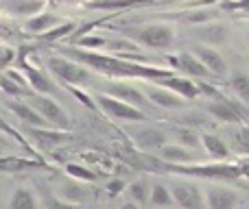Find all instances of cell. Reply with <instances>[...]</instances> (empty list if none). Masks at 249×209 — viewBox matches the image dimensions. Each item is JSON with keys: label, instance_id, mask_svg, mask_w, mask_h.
<instances>
[{"label": "cell", "instance_id": "cell-1", "mask_svg": "<svg viewBox=\"0 0 249 209\" xmlns=\"http://www.w3.org/2000/svg\"><path fill=\"white\" fill-rule=\"evenodd\" d=\"M64 52H68L70 59L83 64L86 68H90L92 72L103 74L109 79H140V81H158L168 74H173L175 70H162L155 65H146L140 61L127 59V57H118L112 52H99V50H86L79 46H68Z\"/></svg>", "mask_w": 249, "mask_h": 209}, {"label": "cell", "instance_id": "cell-2", "mask_svg": "<svg viewBox=\"0 0 249 209\" xmlns=\"http://www.w3.org/2000/svg\"><path fill=\"white\" fill-rule=\"evenodd\" d=\"M164 168L177 175L188 177H203V179H221V181H236L241 179L238 163L230 161H214L210 166H197V163H164Z\"/></svg>", "mask_w": 249, "mask_h": 209}, {"label": "cell", "instance_id": "cell-3", "mask_svg": "<svg viewBox=\"0 0 249 209\" xmlns=\"http://www.w3.org/2000/svg\"><path fill=\"white\" fill-rule=\"evenodd\" d=\"M46 68L51 70L53 77H57L66 85H83L92 79V70L79 64V61L70 59V57L51 55L46 59Z\"/></svg>", "mask_w": 249, "mask_h": 209}, {"label": "cell", "instance_id": "cell-4", "mask_svg": "<svg viewBox=\"0 0 249 209\" xmlns=\"http://www.w3.org/2000/svg\"><path fill=\"white\" fill-rule=\"evenodd\" d=\"M133 39L151 50H168L175 44V31L171 24L153 22V24H144L133 31Z\"/></svg>", "mask_w": 249, "mask_h": 209}, {"label": "cell", "instance_id": "cell-5", "mask_svg": "<svg viewBox=\"0 0 249 209\" xmlns=\"http://www.w3.org/2000/svg\"><path fill=\"white\" fill-rule=\"evenodd\" d=\"M94 103L105 115H107V118L121 120V122H146V111L144 109L124 103V100H121V98H114V96L105 94V92H101V94L94 96Z\"/></svg>", "mask_w": 249, "mask_h": 209}, {"label": "cell", "instance_id": "cell-6", "mask_svg": "<svg viewBox=\"0 0 249 209\" xmlns=\"http://www.w3.org/2000/svg\"><path fill=\"white\" fill-rule=\"evenodd\" d=\"M31 105L37 109V113L42 115L44 120L48 122V127L53 129H64V131H68L70 129V115L68 111L64 109L59 103H57L53 96H46V94H31Z\"/></svg>", "mask_w": 249, "mask_h": 209}, {"label": "cell", "instance_id": "cell-7", "mask_svg": "<svg viewBox=\"0 0 249 209\" xmlns=\"http://www.w3.org/2000/svg\"><path fill=\"white\" fill-rule=\"evenodd\" d=\"M173 203L179 209H208L203 188H199L193 181H175L171 185Z\"/></svg>", "mask_w": 249, "mask_h": 209}, {"label": "cell", "instance_id": "cell-8", "mask_svg": "<svg viewBox=\"0 0 249 209\" xmlns=\"http://www.w3.org/2000/svg\"><path fill=\"white\" fill-rule=\"evenodd\" d=\"M206 111L223 124H243L249 120L245 107L228 98H214L210 103H206Z\"/></svg>", "mask_w": 249, "mask_h": 209}, {"label": "cell", "instance_id": "cell-9", "mask_svg": "<svg viewBox=\"0 0 249 209\" xmlns=\"http://www.w3.org/2000/svg\"><path fill=\"white\" fill-rule=\"evenodd\" d=\"M26 137L33 142L37 148L42 150H53L57 146H64L72 140L68 131L64 129H53V127H29L26 129Z\"/></svg>", "mask_w": 249, "mask_h": 209}, {"label": "cell", "instance_id": "cell-10", "mask_svg": "<svg viewBox=\"0 0 249 209\" xmlns=\"http://www.w3.org/2000/svg\"><path fill=\"white\" fill-rule=\"evenodd\" d=\"M105 94L114 96V98H121L133 107H140V109L146 105L144 92H142L140 87H136L133 83H129V79H112V81L105 85Z\"/></svg>", "mask_w": 249, "mask_h": 209}, {"label": "cell", "instance_id": "cell-11", "mask_svg": "<svg viewBox=\"0 0 249 209\" xmlns=\"http://www.w3.org/2000/svg\"><path fill=\"white\" fill-rule=\"evenodd\" d=\"M168 61H171L173 70H179L181 74H188V77H193V79H210L212 77L210 70L199 61V57L195 55V52L181 50V52H177L175 57H168Z\"/></svg>", "mask_w": 249, "mask_h": 209}, {"label": "cell", "instance_id": "cell-12", "mask_svg": "<svg viewBox=\"0 0 249 209\" xmlns=\"http://www.w3.org/2000/svg\"><path fill=\"white\" fill-rule=\"evenodd\" d=\"M144 96L149 103H153L155 107H160V109H181V107L186 105V98H181L179 94H175V92L168 90V87L158 85V83H155V85L146 83Z\"/></svg>", "mask_w": 249, "mask_h": 209}, {"label": "cell", "instance_id": "cell-13", "mask_svg": "<svg viewBox=\"0 0 249 209\" xmlns=\"http://www.w3.org/2000/svg\"><path fill=\"white\" fill-rule=\"evenodd\" d=\"M193 52L199 57V61L210 70L212 77L221 79L228 74V61L223 59V55H221L214 46H210V44H197V46L193 48Z\"/></svg>", "mask_w": 249, "mask_h": 209}, {"label": "cell", "instance_id": "cell-14", "mask_svg": "<svg viewBox=\"0 0 249 209\" xmlns=\"http://www.w3.org/2000/svg\"><path fill=\"white\" fill-rule=\"evenodd\" d=\"M203 194H206V207L208 209H236V205H238L236 192L225 188V185L210 183L208 188H203Z\"/></svg>", "mask_w": 249, "mask_h": 209}, {"label": "cell", "instance_id": "cell-15", "mask_svg": "<svg viewBox=\"0 0 249 209\" xmlns=\"http://www.w3.org/2000/svg\"><path fill=\"white\" fill-rule=\"evenodd\" d=\"M57 196L64 198V201H70V203H77V205H83V203L92 201V190L88 183L83 181H77V179H64L59 181L57 185Z\"/></svg>", "mask_w": 249, "mask_h": 209}, {"label": "cell", "instance_id": "cell-16", "mask_svg": "<svg viewBox=\"0 0 249 209\" xmlns=\"http://www.w3.org/2000/svg\"><path fill=\"white\" fill-rule=\"evenodd\" d=\"M22 72H24V79L26 83H29V87L35 92V94H46V96H53L57 92L55 83H53V79L48 77L46 72H44L42 68H37V65L33 64H22Z\"/></svg>", "mask_w": 249, "mask_h": 209}, {"label": "cell", "instance_id": "cell-17", "mask_svg": "<svg viewBox=\"0 0 249 209\" xmlns=\"http://www.w3.org/2000/svg\"><path fill=\"white\" fill-rule=\"evenodd\" d=\"M44 163L39 157H18V155H0V175H24L37 170Z\"/></svg>", "mask_w": 249, "mask_h": 209}, {"label": "cell", "instance_id": "cell-18", "mask_svg": "<svg viewBox=\"0 0 249 209\" xmlns=\"http://www.w3.org/2000/svg\"><path fill=\"white\" fill-rule=\"evenodd\" d=\"M158 85L168 87V90H173L175 94H179L181 98H186V100H195L197 96H201V85L193 83L186 77H177L175 72L164 77V79H158Z\"/></svg>", "mask_w": 249, "mask_h": 209}, {"label": "cell", "instance_id": "cell-19", "mask_svg": "<svg viewBox=\"0 0 249 209\" xmlns=\"http://www.w3.org/2000/svg\"><path fill=\"white\" fill-rule=\"evenodd\" d=\"M7 107H9V111H11L18 120H22V122L26 124V127H48V122L37 113V109H35L31 103H24V100L16 98L13 103H9Z\"/></svg>", "mask_w": 249, "mask_h": 209}, {"label": "cell", "instance_id": "cell-20", "mask_svg": "<svg viewBox=\"0 0 249 209\" xmlns=\"http://www.w3.org/2000/svg\"><path fill=\"white\" fill-rule=\"evenodd\" d=\"M133 142H136L140 148H162L166 144V133L162 129H155V127H142L140 131H133L131 133Z\"/></svg>", "mask_w": 249, "mask_h": 209}, {"label": "cell", "instance_id": "cell-21", "mask_svg": "<svg viewBox=\"0 0 249 209\" xmlns=\"http://www.w3.org/2000/svg\"><path fill=\"white\" fill-rule=\"evenodd\" d=\"M59 22L61 20L55 16V13L39 11V13H35L33 17H26L24 31H26V33H33V35H42V33H46V31H51L53 26H57Z\"/></svg>", "mask_w": 249, "mask_h": 209}, {"label": "cell", "instance_id": "cell-22", "mask_svg": "<svg viewBox=\"0 0 249 209\" xmlns=\"http://www.w3.org/2000/svg\"><path fill=\"white\" fill-rule=\"evenodd\" d=\"M201 146L206 148V153L210 155L214 161H228L230 159V148L219 135H212V133H203L201 135Z\"/></svg>", "mask_w": 249, "mask_h": 209}, {"label": "cell", "instance_id": "cell-23", "mask_svg": "<svg viewBox=\"0 0 249 209\" xmlns=\"http://www.w3.org/2000/svg\"><path fill=\"white\" fill-rule=\"evenodd\" d=\"M37 194L31 188H16L9 198V209H37Z\"/></svg>", "mask_w": 249, "mask_h": 209}, {"label": "cell", "instance_id": "cell-24", "mask_svg": "<svg viewBox=\"0 0 249 209\" xmlns=\"http://www.w3.org/2000/svg\"><path fill=\"white\" fill-rule=\"evenodd\" d=\"M149 205L158 207V209H171L173 203V194H171V185L166 183H153L151 185V194H149Z\"/></svg>", "mask_w": 249, "mask_h": 209}, {"label": "cell", "instance_id": "cell-25", "mask_svg": "<svg viewBox=\"0 0 249 209\" xmlns=\"http://www.w3.org/2000/svg\"><path fill=\"white\" fill-rule=\"evenodd\" d=\"M124 194H127V201H133L136 205L146 207L149 205V194H151V183L144 179H138L133 183H129L124 188Z\"/></svg>", "mask_w": 249, "mask_h": 209}, {"label": "cell", "instance_id": "cell-26", "mask_svg": "<svg viewBox=\"0 0 249 209\" xmlns=\"http://www.w3.org/2000/svg\"><path fill=\"white\" fill-rule=\"evenodd\" d=\"M160 157L164 159V163H188L193 155L190 148H184L181 144H164L160 148Z\"/></svg>", "mask_w": 249, "mask_h": 209}, {"label": "cell", "instance_id": "cell-27", "mask_svg": "<svg viewBox=\"0 0 249 209\" xmlns=\"http://www.w3.org/2000/svg\"><path fill=\"white\" fill-rule=\"evenodd\" d=\"M173 135H175L177 144H181L184 148H199V144H201V135L190 127H177Z\"/></svg>", "mask_w": 249, "mask_h": 209}, {"label": "cell", "instance_id": "cell-28", "mask_svg": "<svg viewBox=\"0 0 249 209\" xmlns=\"http://www.w3.org/2000/svg\"><path fill=\"white\" fill-rule=\"evenodd\" d=\"M74 46L86 48V50H103V48L107 46V37H103V35H99V33H92V35L86 33V35H79Z\"/></svg>", "mask_w": 249, "mask_h": 209}, {"label": "cell", "instance_id": "cell-29", "mask_svg": "<svg viewBox=\"0 0 249 209\" xmlns=\"http://www.w3.org/2000/svg\"><path fill=\"white\" fill-rule=\"evenodd\" d=\"M66 175L70 179H77V181H83V183H94L96 181V175L90 170V168L81 166V163H66Z\"/></svg>", "mask_w": 249, "mask_h": 209}, {"label": "cell", "instance_id": "cell-30", "mask_svg": "<svg viewBox=\"0 0 249 209\" xmlns=\"http://www.w3.org/2000/svg\"><path fill=\"white\" fill-rule=\"evenodd\" d=\"M230 85H232V92L243 100V103H249V74H245V72L234 74Z\"/></svg>", "mask_w": 249, "mask_h": 209}, {"label": "cell", "instance_id": "cell-31", "mask_svg": "<svg viewBox=\"0 0 249 209\" xmlns=\"http://www.w3.org/2000/svg\"><path fill=\"white\" fill-rule=\"evenodd\" d=\"M74 33V24L72 22H59L57 26H53L51 31H46V33H42L39 37L44 39V42H59V39H64L66 35Z\"/></svg>", "mask_w": 249, "mask_h": 209}, {"label": "cell", "instance_id": "cell-32", "mask_svg": "<svg viewBox=\"0 0 249 209\" xmlns=\"http://www.w3.org/2000/svg\"><path fill=\"white\" fill-rule=\"evenodd\" d=\"M0 131H4V133H7V135H11L13 140H18V144H20L22 148H24V150H29V153L33 155V146H31V144H29V142H26V140H22V135H20V133H18L16 129H11V127H9V124L4 122L2 118H0Z\"/></svg>", "mask_w": 249, "mask_h": 209}, {"label": "cell", "instance_id": "cell-33", "mask_svg": "<svg viewBox=\"0 0 249 209\" xmlns=\"http://www.w3.org/2000/svg\"><path fill=\"white\" fill-rule=\"evenodd\" d=\"M16 59H18L16 48L7 46V44H0V68H9Z\"/></svg>", "mask_w": 249, "mask_h": 209}, {"label": "cell", "instance_id": "cell-34", "mask_svg": "<svg viewBox=\"0 0 249 209\" xmlns=\"http://www.w3.org/2000/svg\"><path fill=\"white\" fill-rule=\"evenodd\" d=\"M46 209H83L81 205L77 203H70V201H64L55 194V196H48L46 198Z\"/></svg>", "mask_w": 249, "mask_h": 209}, {"label": "cell", "instance_id": "cell-35", "mask_svg": "<svg viewBox=\"0 0 249 209\" xmlns=\"http://www.w3.org/2000/svg\"><path fill=\"white\" fill-rule=\"evenodd\" d=\"M124 188H127V181H124V179H109L107 185H105V190H107L109 198H116L118 194H123Z\"/></svg>", "mask_w": 249, "mask_h": 209}, {"label": "cell", "instance_id": "cell-36", "mask_svg": "<svg viewBox=\"0 0 249 209\" xmlns=\"http://www.w3.org/2000/svg\"><path fill=\"white\" fill-rule=\"evenodd\" d=\"M236 144H238V148H241L243 153L249 155V122L243 124V127L236 131Z\"/></svg>", "mask_w": 249, "mask_h": 209}, {"label": "cell", "instance_id": "cell-37", "mask_svg": "<svg viewBox=\"0 0 249 209\" xmlns=\"http://www.w3.org/2000/svg\"><path fill=\"white\" fill-rule=\"evenodd\" d=\"M225 33H228V31H225V26H216V29H212V31H206V29H201V35H206L208 39H210V42H216V44H221L225 39Z\"/></svg>", "mask_w": 249, "mask_h": 209}, {"label": "cell", "instance_id": "cell-38", "mask_svg": "<svg viewBox=\"0 0 249 209\" xmlns=\"http://www.w3.org/2000/svg\"><path fill=\"white\" fill-rule=\"evenodd\" d=\"M70 92H72V94L77 96V98L81 100V103L86 105L88 109H92V111H96V109H99V107H96V103H94V98H90V96H88V94H83L81 90H77V87H70Z\"/></svg>", "mask_w": 249, "mask_h": 209}, {"label": "cell", "instance_id": "cell-39", "mask_svg": "<svg viewBox=\"0 0 249 209\" xmlns=\"http://www.w3.org/2000/svg\"><path fill=\"white\" fill-rule=\"evenodd\" d=\"M11 135H7L4 131H0V155H11V150H13V144H11V140H9Z\"/></svg>", "mask_w": 249, "mask_h": 209}, {"label": "cell", "instance_id": "cell-40", "mask_svg": "<svg viewBox=\"0 0 249 209\" xmlns=\"http://www.w3.org/2000/svg\"><path fill=\"white\" fill-rule=\"evenodd\" d=\"M228 9H234V11H245L249 13V0H234V2H225Z\"/></svg>", "mask_w": 249, "mask_h": 209}, {"label": "cell", "instance_id": "cell-41", "mask_svg": "<svg viewBox=\"0 0 249 209\" xmlns=\"http://www.w3.org/2000/svg\"><path fill=\"white\" fill-rule=\"evenodd\" d=\"M9 37H13L11 26H9L4 20H0V39H9Z\"/></svg>", "mask_w": 249, "mask_h": 209}, {"label": "cell", "instance_id": "cell-42", "mask_svg": "<svg viewBox=\"0 0 249 209\" xmlns=\"http://www.w3.org/2000/svg\"><path fill=\"white\" fill-rule=\"evenodd\" d=\"M238 168H241V177H245V179H249V157L247 159H238Z\"/></svg>", "mask_w": 249, "mask_h": 209}, {"label": "cell", "instance_id": "cell-43", "mask_svg": "<svg viewBox=\"0 0 249 209\" xmlns=\"http://www.w3.org/2000/svg\"><path fill=\"white\" fill-rule=\"evenodd\" d=\"M118 209H142L140 205H136L133 201H124V203H121V207Z\"/></svg>", "mask_w": 249, "mask_h": 209}, {"label": "cell", "instance_id": "cell-44", "mask_svg": "<svg viewBox=\"0 0 249 209\" xmlns=\"http://www.w3.org/2000/svg\"><path fill=\"white\" fill-rule=\"evenodd\" d=\"M247 188H249V183H247Z\"/></svg>", "mask_w": 249, "mask_h": 209}, {"label": "cell", "instance_id": "cell-45", "mask_svg": "<svg viewBox=\"0 0 249 209\" xmlns=\"http://www.w3.org/2000/svg\"><path fill=\"white\" fill-rule=\"evenodd\" d=\"M247 209H249V207H247Z\"/></svg>", "mask_w": 249, "mask_h": 209}]
</instances>
